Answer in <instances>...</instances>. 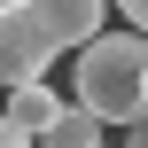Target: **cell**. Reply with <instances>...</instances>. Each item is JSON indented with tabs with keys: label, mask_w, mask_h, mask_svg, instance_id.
I'll list each match as a JSON object with an SVG mask.
<instances>
[{
	"label": "cell",
	"mask_w": 148,
	"mask_h": 148,
	"mask_svg": "<svg viewBox=\"0 0 148 148\" xmlns=\"http://www.w3.org/2000/svg\"><path fill=\"white\" fill-rule=\"evenodd\" d=\"M55 31L39 23V8L31 0H8L0 8V86L16 94V86H47V70H55Z\"/></svg>",
	"instance_id": "cell-2"
},
{
	"label": "cell",
	"mask_w": 148,
	"mask_h": 148,
	"mask_svg": "<svg viewBox=\"0 0 148 148\" xmlns=\"http://www.w3.org/2000/svg\"><path fill=\"white\" fill-rule=\"evenodd\" d=\"M70 101L94 109L101 125H140L148 117V39L140 31H101L94 47H78V70H70Z\"/></svg>",
	"instance_id": "cell-1"
},
{
	"label": "cell",
	"mask_w": 148,
	"mask_h": 148,
	"mask_svg": "<svg viewBox=\"0 0 148 148\" xmlns=\"http://www.w3.org/2000/svg\"><path fill=\"white\" fill-rule=\"evenodd\" d=\"M39 148H109V125H101L94 109H78V101H70V109L55 117V133H47Z\"/></svg>",
	"instance_id": "cell-5"
},
{
	"label": "cell",
	"mask_w": 148,
	"mask_h": 148,
	"mask_svg": "<svg viewBox=\"0 0 148 148\" xmlns=\"http://www.w3.org/2000/svg\"><path fill=\"white\" fill-rule=\"evenodd\" d=\"M62 109H70V101H62V94H55V86H16V94H8V117H16V125H23V133H31V140H47V133H55V117H62Z\"/></svg>",
	"instance_id": "cell-4"
},
{
	"label": "cell",
	"mask_w": 148,
	"mask_h": 148,
	"mask_svg": "<svg viewBox=\"0 0 148 148\" xmlns=\"http://www.w3.org/2000/svg\"><path fill=\"white\" fill-rule=\"evenodd\" d=\"M125 148H148V117H140V125H125Z\"/></svg>",
	"instance_id": "cell-8"
},
{
	"label": "cell",
	"mask_w": 148,
	"mask_h": 148,
	"mask_svg": "<svg viewBox=\"0 0 148 148\" xmlns=\"http://www.w3.org/2000/svg\"><path fill=\"white\" fill-rule=\"evenodd\" d=\"M31 8L55 31V47H94L101 23H109V0H31Z\"/></svg>",
	"instance_id": "cell-3"
},
{
	"label": "cell",
	"mask_w": 148,
	"mask_h": 148,
	"mask_svg": "<svg viewBox=\"0 0 148 148\" xmlns=\"http://www.w3.org/2000/svg\"><path fill=\"white\" fill-rule=\"evenodd\" d=\"M0 8H8V0H0Z\"/></svg>",
	"instance_id": "cell-9"
},
{
	"label": "cell",
	"mask_w": 148,
	"mask_h": 148,
	"mask_svg": "<svg viewBox=\"0 0 148 148\" xmlns=\"http://www.w3.org/2000/svg\"><path fill=\"white\" fill-rule=\"evenodd\" d=\"M0 148H39V140H31V133H23V125H16L8 109H0Z\"/></svg>",
	"instance_id": "cell-6"
},
{
	"label": "cell",
	"mask_w": 148,
	"mask_h": 148,
	"mask_svg": "<svg viewBox=\"0 0 148 148\" xmlns=\"http://www.w3.org/2000/svg\"><path fill=\"white\" fill-rule=\"evenodd\" d=\"M117 16H125V31H140V39H148V0H117Z\"/></svg>",
	"instance_id": "cell-7"
}]
</instances>
